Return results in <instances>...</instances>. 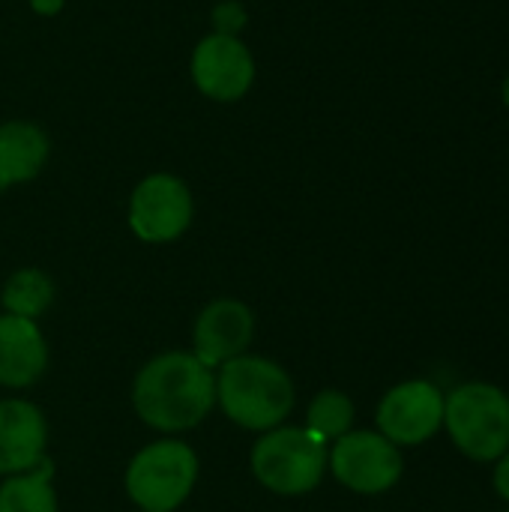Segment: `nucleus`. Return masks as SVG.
<instances>
[{"instance_id": "1", "label": "nucleus", "mask_w": 509, "mask_h": 512, "mask_svg": "<svg viewBox=\"0 0 509 512\" xmlns=\"http://www.w3.org/2000/svg\"><path fill=\"white\" fill-rule=\"evenodd\" d=\"M132 405L159 432L195 429L216 405V375L192 351L159 354L135 375Z\"/></svg>"}, {"instance_id": "2", "label": "nucleus", "mask_w": 509, "mask_h": 512, "mask_svg": "<svg viewBox=\"0 0 509 512\" xmlns=\"http://www.w3.org/2000/svg\"><path fill=\"white\" fill-rule=\"evenodd\" d=\"M216 402L231 423L252 432H270L291 414L294 384L279 363L240 354L219 366Z\"/></svg>"}, {"instance_id": "3", "label": "nucleus", "mask_w": 509, "mask_h": 512, "mask_svg": "<svg viewBox=\"0 0 509 512\" xmlns=\"http://www.w3.org/2000/svg\"><path fill=\"white\" fill-rule=\"evenodd\" d=\"M327 471V441L306 426H276L252 447V474L276 495H306Z\"/></svg>"}, {"instance_id": "4", "label": "nucleus", "mask_w": 509, "mask_h": 512, "mask_svg": "<svg viewBox=\"0 0 509 512\" xmlns=\"http://www.w3.org/2000/svg\"><path fill=\"white\" fill-rule=\"evenodd\" d=\"M444 423L453 444L477 462H495L509 450V399L492 384L456 387L444 399Z\"/></svg>"}, {"instance_id": "5", "label": "nucleus", "mask_w": 509, "mask_h": 512, "mask_svg": "<svg viewBox=\"0 0 509 512\" xmlns=\"http://www.w3.org/2000/svg\"><path fill=\"white\" fill-rule=\"evenodd\" d=\"M198 456L186 441H156L126 468V492L144 512H174L195 489Z\"/></svg>"}, {"instance_id": "6", "label": "nucleus", "mask_w": 509, "mask_h": 512, "mask_svg": "<svg viewBox=\"0 0 509 512\" xmlns=\"http://www.w3.org/2000/svg\"><path fill=\"white\" fill-rule=\"evenodd\" d=\"M195 216V198L183 177L156 171L138 180L129 195V228L144 243H171L183 237Z\"/></svg>"}, {"instance_id": "7", "label": "nucleus", "mask_w": 509, "mask_h": 512, "mask_svg": "<svg viewBox=\"0 0 509 512\" xmlns=\"http://www.w3.org/2000/svg\"><path fill=\"white\" fill-rule=\"evenodd\" d=\"M189 75L195 90L219 105L240 102L249 96L258 78V63L252 48L240 36L207 33L198 39L189 57Z\"/></svg>"}, {"instance_id": "8", "label": "nucleus", "mask_w": 509, "mask_h": 512, "mask_svg": "<svg viewBox=\"0 0 509 512\" xmlns=\"http://www.w3.org/2000/svg\"><path fill=\"white\" fill-rule=\"evenodd\" d=\"M336 480L360 495H381L393 489L402 477L399 447L390 444L381 432H348L336 441L327 456Z\"/></svg>"}, {"instance_id": "9", "label": "nucleus", "mask_w": 509, "mask_h": 512, "mask_svg": "<svg viewBox=\"0 0 509 512\" xmlns=\"http://www.w3.org/2000/svg\"><path fill=\"white\" fill-rule=\"evenodd\" d=\"M444 423V393L429 381H408L393 387L378 405V429L396 447H417L429 441Z\"/></svg>"}, {"instance_id": "10", "label": "nucleus", "mask_w": 509, "mask_h": 512, "mask_svg": "<svg viewBox=\"0 0 509 512\" xmlns=\"http://www.w3.org/2000/svg\"><path fill=\"white\" fill-rule=\"evenodd\" d=\"M255 333V318L246 303L222 297L204 306V312L195 321V357L207 366L216 369L234 357H240Z\"/></svg>"}, {"instance_id": "11", "label": "nucleus", "mask_w": 509, "mask_h": 512, "mask_svg": "<svg viewBox=\"0 0 509 512\" xmlns=\"http://www.w3.org/2000/svg\"><path fill=\"white\" fill-rule=\"evenodd\" d=\"M48 426L36 405L27 399L0 402V474L15 477L33 471L45 459Z\"/></svg>"}, {"instance_id": "12", "label": "nucleus", "mask_w": 509, "mask_h": 512, "mask_svg": "<svg viewBox=\"0 0 509 512\" xmlns=\"http://www.w3.org/2000/svg\"><path fill=\"white\" fill-rule=\"evenodd\" d=\"M48 366V345L36 321L0 315V384L21 390L42 378Z\"/></svg>"}, {"instance_id": "13", "label": "nucleus", "mask_w": 509, "mask_h": 512, "mask_svg": "<svg viewBox=\"0 0 509 512\" xmlns=\"http://www.w3.org/2000/svg\"><path fill=\"white\" fill-rule=\"evenodd\" d=\"M51 156L48 132L24 117L0 123V192L30 183L42 174Z\"/></svg>"}, {"instance_id": "14", "label": "nucleus", "mask_w": 509, "mask_h": 512, "mask_svg": "<svg viewBox=\"0 0 509 512\" xmlns=\"http://www.w3.org/2000/svg\"><path fill=\"white\" fill-rule=\"evenodd\" d=\"M51 477L54 465L48 459H42L33 471L9 477L0 486V512H57Z\"/></svg>"}, {"instance_id": "15", "label": "nucleus", "mask_w": 509, "mask_h": 512, "mask_svg": "<svg viewBox=\"0 0 509 512\" xmlns=\"http://www.w3.org/2000/svg\"><path fill=\"white\" fill-rule=\"evenodd\" d=\"M54 300V282L48 273L36 270V267H24V270H15L6 285H3V294H0V303L6 309V315H15V318H30L36 321Z\"/></svg>"}, {"instance_id": "16", "label": "nucleus", "mask_w": 509, "mask_h": 512, "mask_svg": "<svg viewBox=\"0 0 509 512\" xmlns=\"http://www.w3.org/2000/svg\"><path fill=\"white\" fill-rule=\"evenodd\" d=\"M351 423H354V405L339 390L318 393L306 414V429L321 441H339L342 435L351 432Z\"/></svg>"}, {"instance_id": "17", "label": "nucleus", "mask_w": 509, "mask_h": 512, "mask_svg": "<svg viewBox=\"0 0 509 512\" xmlns=\"http://www.w3.org/2000/svg\"><path fill=\"white\" fill-rule=\"evenodd\" d=\"M243 27H246V9H243V3L222 0L219 6H213V33L240 36Z\"/></svg>"}, {"instance_id": "18", "label": "nucleus", "mask_w": 509, "mask_h": 512, "mask_svg": "<svg viewBox=\"0 0 509 512\" xmlns=\"http://www.w3.org/2000/svg\"><path fill=\"white\" fill-rule=\"evenodd\" d=\"M27 3L42 18H54V15H60L66 9V0H27Z\"/></svg>"}, {"instance_id": "19", "label": "nucleus", "mask_w": 509, "mask_h": 512, "mask_svg": "<svg viewBox=\"0 0 509 512\" xmlns=\"http://www.w3.org/2000/svg\"><path fill=\"white\" fill-rule=\"evenodd\" d=\"M495 489H498L501 498H507L509 501V453L501 456V462H498V468H495Z\"/></svg>"}, {"instance_id": "20", "label": "nucleus", "mask_w": 509, "mask_h": 512, "mask_svg": "<svg viewBox=\"0 0 509 512\" xmlns=\"http://www.w3.org/2000/svg\"><path fill=\"white\" fill-rule=\"evenodd\" d=\"M501 96H504V105L509 108V75H507V81H504V87H501Z\"/></svg>"}]
</instances>
